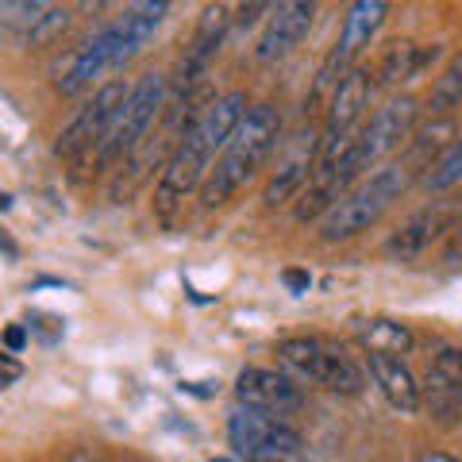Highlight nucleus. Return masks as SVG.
Returning <instances> with one entry per match:
<instances>
[{"label":"nucleus","mask_w":462,"mask_h":462,"mask_svg":"<svg viewBox=\"0 0 462 462\" xmlns=\"http://www.w3.org/2000/svg\"><path fill=\"white\" fill-rule=\"evenodd\" d=\"M251 108L254 105L247 100V93H239V89L216 97L212 105L200 108V116L193 120L189 132L181 135L178 151L170 154L162 178L154 185V212L162 216V220H170L181 200L208 181L216 158L224 154V147L231 143V135L239 132V124L247 120Z\"/></svg>","instance_id":"f257e3e1"},{"label":"nucleus","mask_w":462,"mask_h":462,"mask_svg":"<svg viewBox=\"0 0 462 462\" xmlns=\"http://www.w3.org/2000/svg\"><path fill=\"white\" fill-rule=\"evenodd\" d=\"M282 143V116L273 105H254L247 112V120L239 124V132L231 135L224 154L216 158V166L208 173V181L200 185V205L205 208H220L227 205L239 189L258 178V170L270 162V154Z\"/></svg>","instance_id":"f03ea898"},{"label":"nucleus","mask_w":462,"mask_h":462,"mask_svg":"<svg viewBox=\"0 0 462 462\" xmlns=\"http://www.w3.org/2000/svg\"><path fill=\"white\" fill-rule=\"evenodd\" d=\"M412 181L416 178L404 170L401 158L397 162H385L382 170H374L370 178L358 181L355 189L320 220V239L324 243H343V239H355V236H363V231H370L404 193H409Z\"/></svg>","instance_id":"7ed1b4c3"},{"label":"nucleus","mask_w":462,"mask_h":462,"mask_svg":"<svg viewBox=\"0 0 462 462\" xmlns=\"http://www.w3.org/2000/svg\"><path fill=\"white\" fill-rule=\"evenodd\" d=\"M170 108V78L166 74H143L135 85H132V93H127L124 100V108L116 112V120L108 127V135L105 143H100V151H97V173H108L116 170L120 162H127L135 151H139V143L151 135V127L154 120Z\"/></svg>","instance_id":"20e7f679"},{"label":"nucleus","mask_w":462,"mask_h":462,"mask_svg":"<svg viewBox=\"0 0 462 462\" xmlns=\"http://www.w3.org/2000/svg\"><path fill=\"white\" fill-rule=\"evenodd\" d=\"M278 358L285 370H293L297 378H305L331 393L355 397L366 389V370L343 351L339 343H331L324 336H293L278 343Z\"/></svg>","instance_id":"39448f33"},{"label":"nucleus","mask_w":462,"mask_h":462,"mask_svg":"<svg viewBox=\"0 0 462 462\" xmlns=\"http://www.w3.org/2000/svg\"><path fill=\"white\" fill-rule=\"evenodd\" d=\"M127 93H132V85L120 81V78H112V81L100 85V89H93V97L81 105V112L62 127V135H58V143H54V154L69 166L97 162V151L108 135L116 112L124 108Z\"/></svg>","instance_id":"423d86ee"},{"label":"nucleus","mask_w":462,"mask_h":462,"mask_svg":"<svg viewBox=\"0 0 462 462\" xmlns=\"http://www.w3.org/2000/svg\"><path fill=\"white\" fill-rule=\"evenodd\" d=\"M416 120H420V100H416V97L385 100V105L370 116V124L358 132V139H355V154H358V166H363V173L370 166H378L382 158L409 147V139L416 135V127H420Z\"/></svg>","instance_id":"0eeeda50"},{"label":"nucleus","mask_w":462,"mask_h":462,"mask_svg":"<svg viewBox=\"0 0 462 462\" xmlns=\"http://www.w3.org/2000/svg\"><path fill=\"white\" fill-rule=\"evenodd\" d=\"M227 443L243 458L270 455V451H293V455L305 451V436L285 416L266 412V409H247V404H239L227 416Z\"/></svg>","instance_id":"6e6552de"},{"label":"nucleus","mask_w":462,"mask_h":462,"mask_svg":"<svg viewBox=\"0 0 462 462\" xmlns=\"http://www.w3.org/2000/svg\"><path fill=\"white\" fill-rule=\"evenodd\" d=\"M370 93H374V74L366 66H355L351 74L339 81V89H336V97H331V105L324 112V124H320V158L343 151L346 143H355V135L363 132L358 124H363Z\"/></svg>","instance_id":"1a4fd4ad"},{"label":"nucleus","mask_w":462,"mask_h":462,"mask_svg":"<svg viewBox=\"0 0 462 462\" xmlns=\"http://www.w3.org/2000/svg\"><path fill=\"white\" fill-rule=\"evenodd\" d=\"M458 220H462V200L455 193H443L436 200H428L424 208H416L409 220L389 236L385 251L393 258H401V263L404 258H416V254H424L431 243L451 239V231H455Z\"/></svg>","instance_id":"9d476101"},{"label":"nucleus","mask_w":462,"mask_h":462,"mask_svg":"<svg viewBox=\"0 0 462 462\" xmlns=\"http://www.w3.org/2000/svg\"><path fill=\"white\" fill-rule=\"evenodd\" d=\"M120 66H124L120 62V39H116V27L108 23L105 32L85 39L62 66H54V89L62 97H78L85 89H93L97 78H105L108 69H120Z\"/></svg>","instance_id":"9b49d317"},{"label":"nucleus","mask_w":462,"mask_h":462,"mask_svg":"<svg viewBox=\"0 0 462 462\" xmlns=\"http://www.w3.org/2000/svg\"><path fill=\"white\" fill-rule=\"evenodd\" d=\"M316 16H320V5H312V0H285V5H278L254 42V58L258 62H278L289 51H297L309 39Z\"/></svg>","instance_id":"f8f14e48"},{"label":"nucleus","mask_w":462,"mask_h":462,"mask_svg":"<svg viewBox=\"0 0 462 462\" xmlns=\"http://www.w3.org/2000/svg\"><path fill=\"white\" fill-rule=\"evenodd\" d=\"M316 162H320V135L316 132L297 135L293 143H289V151L278 158V170L270 173V181L263 189L266 208H282L285 200H297L300 193H305V185L316 173Z\"/></svg>","instance_id":"ddd939ff"},{"label":"nucleus","mask_w":462,"mask_h":462,"mask_svg":"<svg viewBox=\"0 0 462 462\" xmlns=\"http://www.w3.org/2000/svg\"><path fill=\"white\" fill-rule=\"evenodd\" d=\"M236 397H239V404H247V409H266V412H278V416L300 409V401H305L300 385L289 378V374H278V370H270V366H247V370H239Z\"/></svg>","instance_id":"4468645a"},{"label":"nucleus","mask_w":462,"mask_h":462,"mask_svg":"<svg viewBox=\"0 0 462 462\" xmlns=\"http://www.w3.org/2000/svg\"><path fill=\"white\" fill-rule=\"evenodd\" d=\"M389 16V5L385 0H355L351 8H346V16H343V27H339V39H336V47L328 51V58L336 62L339 69H346L351 74L355 62H358V54H363L374 35L382 32V23Z\"/></svg>","instance_id":"2eb2a0df"},{"label":"nucleus","mask_w":462,"mask_h":462,"mask_svg":"<svg viewBox=\"0 0 462 462\" xmlns=\"http://www.w3.org/2000/svg\"><path fill=\"white\" fill-rule=\"evenodd\" d=\"M231 5H208L205 12H200V23H197V32H193V42H189V51H185L181 58V81H185V89L205 74L208 62L216 58V51L224 47V39L227 32L236 27V16H231Z\"/></svg>","instance_id":"dca6fc26"},{"label":"nucleus","mask_w":462,"mask_h":462,"mask_svg":"<svg viewBox=\"0 0 462 462\" xmlns=\"http://www.w3.org/2000/svg\"><path fill=\"white\" fill-rule=\"evenodd\" d=\"M439 54H443L439 42H428V47H420V42H412V39H393L382 51V58H378V69H374V89H378V85H382V89H397V85L420 78Z\"/></svg>","instance_id":"f3484780"},{"label":"nucleus","mask_w":462,"mask_h":462,"mask_svg":"<svg viewBox=\"0 0 462 462\" xmlns=\"http://www.w3.org/2000/svg\"><path fill=\"white\" fill-rule=\"evenodd\" d=\"M366 370H370L374 385L382 389V397L393 404L397 412L412 416L424 409V389L412 378V370L404 366L401 355H366Z\"/></svg>","instance_id":"a211bd4d"},{"label":"nucleus","mask_w":462,"mask_h":462,"mask_svg":"<svg viewBox=\"0 0 462 462\" xmlns=\"http://www.w3.org/2000/svg\"><path fill=\"white\" fill-rule=\"evenodd\" d=\"M455 139H458V127H455L451 116H431V124L416 127V135L409 139V147L401 151L404 170H409L416 181H424V173L439 162Z\"/></svg>","instance_id":"6ab92c4d"},{"label":"nucleus","mask_w":462,"mask_h":462,"mask_svg":"<svg viewBox=\"0 0 462 462\" xmlns=\"http://www.w3.org/2000/svg\"><path fill=\"white\" fill-rule=\"evenodd\" d=\"M166 12H170L166 0H147V5H132L120 20L112 23L116 27V39H120V62L124 66L132 62V58L154 39V32L166 20Z\"/></svg>","instance_id":"aec40b11"},{"label":"nucleus","mask_w":462,"mask_h":462,"mask_svg":"<svg viewBox=\"0 0 462 462\" xmlns=\"http://www.w3.org/2000/svg\"><path fill=\"white\" fill-rule=\"evenodd\" d=\"M358 343L366 346V355H409L412 351V328L401 320H389V316H374V320H358L355 328Z\"/></svg>","instance_id":"412c9836"},{"label":"nucleus","mask_w":462,"mask_h":462,"mask_svg":"<svg viewBox=\"0 0 462 462\" xmlns=\"http://www.w3.org/2000/svg\"><path fill=\"white\" fill-rule=\"evenodd\" d=\"M458 105H462V51L439 69V78L431 81V93H428L431 116H451Z\"/></svg>","instance_id":"4be33fe9"},{"label":"nucleus","mask_w":462,"mask_h":462,"mask_svg":"<svg viewBox=\"0 0 462 462\" xmlns=\"http://www.w3.org/2000/svg\"><path fill=\"white\" fill-rule=\"evenodd\" d=\"M69 23H74V8L51 5V8L39 16V23L23 35V47H32V51H47V47H54V42L69 32Z\"/></svg>","instance_id":"5701e85b"},{"label":"nucleus","mask_w":462,"mask_h":462,"mask_svg":"<svg viewBox=\"0 0 462 462\" xmlns=\"http://www.w3.org/2000/svg\"><path fill=\"white\" fill-rule=\"evenodd\" d=\"M420 185L428 193H436V197L451 193V189H458V185H462V132H458V139L451 143V147H447V154L439 158V162L424 173Z\"/></svg>","instance_id":"b1692460"},{"label":"nucleus","mask_w":462,"mask_h":462,"mask_svg":"<svg viewBox=\"0 0 462 462\" xmlns=\"http://www.w3.org/2000/svg\"><path fill=\"white\" fill-rule=\"evenodd\" d=\"M443 263H451V266H458V263H462V220L455 224L451 239H447V247H443Z\"/></svg>","instance_id":"393cba45"},{"label":"nucleus","mask_w":462,"mask_h":462,"mask_svg":"<svg viewBox=\"0 0 462 462\" xmlns=\"http://www.w3.org/2000/svg\"><path fill=\"white\" fill-rule=\"evenodd\" d=\"M236 12H239L236 23H239V27H251L258 16H263V12H273V8H270V5H243V8H236Z\"/></svg>","instance_id":"a878e982"},{"label":"nucleus","mask_w":462,"mask_h":462,"mask_svg":"<svg viewBox=\"0 0 462 462\" xmlns=\"http://www.w3.org/2000/svg\"><path fill=\"white\" fill-rule=\"evenodd\" d=\"M5 343H8V355H16V351H23V343H27V336H23V328H20V324H12V328L5 331Z\"/></svg>","instance_id":"bb28decb"},{"label":"nucleus","mask_w":462,"mask_h":462,"mask_svg":"<svg viewBox=\"0 0 462 462\" xmlns=\"http://www.w3.org/2000/svg\"><path fill=\"white\" fill-rule=\"evenodd\" d=\"M247 462H305V455H293V451H270V455H254Z\"/></svg>","instance_id":"cd10ccee"},{"label":"nucleus","mask_w":462,"mask_h":462,"mask_svg":"<svg viewBox=\"0 0 462 462\" xmlns=\"http://www.w3.org/2000/svg\"><path fill=\"white\" fill-rule=\"evenodd\" d=\"M285 282H289V289H293V293H305V289H309V273L289 270V273H285Z\"/></svg>","instance_id":"c85d7f7f"},{"label":"nucleus","mask_w":462,"mask_h":462,"mask_svg":"<svg viewBox=\"0 0 462 462\" xmlns=\"http://www.w3.org/2000/svg\"><path fill=\"white\" fill-rule=\"evenodd\" d=\"M416 462H458V458L447 455V451H420V455H416Z\"/></svg>","instance_id":"c756f323"},{"label":"nucleus","mask_w":462,"mask_h":462,"mask_svg":"<svg viewBox=\"0 0 462 462\" xmlns=\"http://www.w3.org/2000/svg\"><path fill=\"white\" fill-rule=\"evenodd\" d=\"M16 378H20V363L12 355H5V385H12Z\"/></svg>","instance_id":"7c9ffc66"},{"label":"nucleus","mask_w":462,"mask_h":462,"mask_svg":"<svg viewBox=\"0 0 462 462\" xmlns=\"http://www.w3.org/2000/svg\"><path fill=\"white\" fill-rule=\"evenodd\" d=\"M66 462H97V458H93V455H89V451H74V455H69V458H66Z\"/></svg>","instance_id":"2f4dec72"},{"label":"nucleus","mask_w":462,"mask_h":462,"mask_svg":"<svg viewBox=\"0 0 462 462\" xmlns=\"http://www.w3.org/2000/svg\"><path fill=\"white\" fill-rule=\"evenodd\" d=\"M212 462H227V458H212Z\"/></svg>","instance_id":"473e14b6"}]
</instances>
